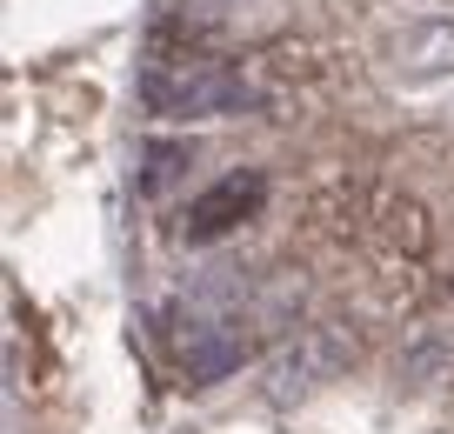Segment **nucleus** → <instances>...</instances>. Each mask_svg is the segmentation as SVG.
Returning <instances> with one entry per match:
<instances>
[{
	"mask_svg": "<svg viewBox=\"0 0 454 434\" xmlns=\"http://www.w3.org/2000/svg\"><path fill=\"white\" fill-rule=\"evenodd\" d=\"M187 161H194V154H187L181 140H154V147H147V174H141V187H147V194H160V187H168L174 174L187 168Z\"/></svg>",
	"mask_w": 454,
	"mask_h": 434,
	"instance_id": "39448f33",
	"label": "nucleus"
},
{
	"mask_svg": "<svg viewBox=\"0 0 454 434\" xmlns=\"http://www.w3.org/2000/svg\"><path fill=\"white\" fill-rule=\"evenodd\" d=\"M261 194H268V181H261V174H227V181H214L207 194L187 208V241L227 234L234 221H247V214L261 208Z\"/></svg>",
	"mask_w": 454,
	"mask_h": 434,
	"instance_id": "20e7f679",
	"label": "nucleus"
},
{
	"mask_svg": "<svg viewBox=\"0 0 454 434\" xmlns=\"http://www.w3.org/2000/svg\"><path fill=\"white\" fill-rule=\"evenodd\" d=\"M141 94H147V107H154L160 121H227V114H247L261 100L254 87H247L234 67H221V60H174V67H147Z\"/></svg>",
	"mask_w": 454,
	"mask_h": 434,
	"instance_id": "f257e3e1",
	"label": "nucleus"
},
{
	"mask_svg": "<svg viewBox=\"0 0 454 434\" xmlns=\"http://www.w3.org/2000/svg\"><path fill=\"white\" fill-rule=\"evenodd\" d=\"M348 361H355V348H348L334 327H301L294 341H281V348L261 361V394H268L274 407L308 401V394L327 388V381H334Z\"/></svg>",
	"mask_w": 454,
	"mask_h": 434,
	"instance_id": "f03ea898",
	"label": "nucleus"
},
{
	"mask_svg": "<svg viewBox=\"0 0 454 434\" xmlns=\"http://www.w3.org/2000/svg\"><path fill=\"white\" fill-rule=\"evenodd\" d=\"M387 67L401 81H448L454 74V20L448 14H421L387 41Z\"/></svg>",
	"mask_w": 454,
	"mask_h": 434,
	"instance_id": "7ed1b4c3",
	"label": "nucleus"
}]
</instances>
